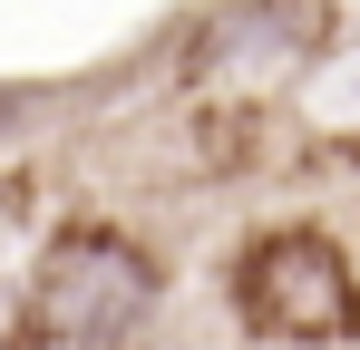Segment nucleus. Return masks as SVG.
I'll return each mask as SVG.
<instances>
[{"instance_id":"nucleus-2","label":"nucleus","mask_w":360,"mask_h":350,"mask_svg":"<svg viewBox=\"0 0 360 350\" xmlns=\"http://www.w3.org/2000/svg\"><path fill=\"white\" fill-rule=\"evenodd\" d=\"M234 311H243V331H263V341L321 350V341H351L360 331V273L321 224H263L234 253Z\"/></svg>"},{"instance_id":"nucleus-1","label":"nucleus","mask_w":360,"mask_h":350,"mask_svg":"<svg viewBox=\"0 0 360 350\" xmlns=\"http://www.w3.org/2000/svg\"><path fill=\"white\" fill-rule=\"evenodd\" d=\"M156 292H166V273H156V253L136 233L78 214V224H59L39 243V263L20 283L10 350H117L156 311Z\"/></svg>"}]
</instances>
